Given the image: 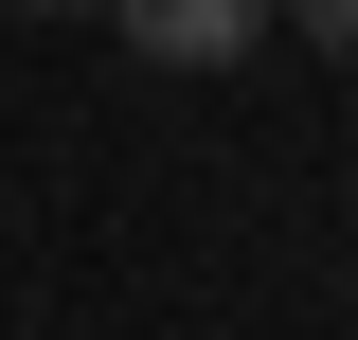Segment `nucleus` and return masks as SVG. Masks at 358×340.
<instances>
[{"mask_svg": "<svg viewBox=\"0 0 358 340\" xmlns=\"http://www.w3.org/2000/svg\"><path fill=\"white\" fill-rule=\"evenodd\" d=\"M251 18H268V0H108V36L162 54V72H233V54H251Z\"/></svg>", "mask_w": 358, "mask_h": 340, "instance_id": "1", "label": "nucleus"}, {"mask_svg": "<svg viewBox=\"0 0 358 340\" xmlns=\"http://www.w3.org/2000/svg\"><path fill=\"white\" fill-rule=\"evenodd\" d=\"M287 18H305V36H322V54H358V0H287Z\"/></svg>", "mask_w": 358, "mask_h": 340, "instance_id": "2", "label": "nucleus"}, {"mask_svg": "<svg viewBox=\"0 0 358 340\" xmlns=\"http://www.w3.org/2000/svg\"><path fill=\"white\" fill-rule=\"evenodd\" d=\"M36 18H108V0H36Z\"/></svg>", "mask_w": 358, "mask_h": 340, "instance_id": "3", "label": "nucleus"}]
</instances>
